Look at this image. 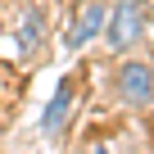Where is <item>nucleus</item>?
<instances>
[{
  "label": "nucleus",
  "mask_w": 154,
  "mask_h": 154,
  "mask_svg": "<svg viewBox=\"0 0 154 154\" xmlns=\"http://www.w3.org/2000/svg\"><path fill=\"white\" fill-rule=\"evenodd\" d=\"M14 41H18L23 54H32V50L41 45V9H36V5L23 9V23H18V36H14Z\"/></svg>",
  "instance_id": "39448f33"
},
{
  "label": "nucleus",
  "mask_w": 154,
  "mask_h": 154,
  "mask_svg": "<svg viewBox=\"0 0 154 154\" xmlns=\"http://www.w3.org/2000/svg\"><path fill=\"white\" fill-rule=\"evenodd\" d=\"M100 154H109V149H100Z\"/></svg>",
  "instance_id": "423d86ee"
},
{
  "label": "nucleus",
  "mask_w": 154,
  "mask_h": 154,
  "mask_svg": "<svg viewBox=\"0 0 154 154\" xmlns=\"http://www.w3.org/2000/svg\"><path fill=\"white\" fill-rule=\"evenodd\" d=\"M104 27V5H86V14L72 23V32H68V50H82L95 32Z\"/></svg>",
  "instance_id": "20e7f679"
},
{
  "label": "nucleus",
  "mask_w": 154,
  "mask_h": 154,
  "mask_svg": "<svg viewBox=\"0 0 154 154\" xmlns=\"http://www.w3.org/2000/svg\"><path fill=\"white\" fill-rule=\"evenodd\" d=\"M140 36H145V9H140V0H122V5L109 14V45L127 50Z\"/></svg>",
  "instance_id": "f257e3e1"
},
{
  "label": "nucleus",
  "mask_w": 154,
  "mask_h": 154,
  "mask_svg": "<svg viewBox=\"0 0 154 154\" xmlns=\"http://www.w3.org/2000/svg\"><path fill=\"white\" fill-rule=\"evenodd\" d=\"M68 109H72V82L63 77V82L54 86V100H50L45 113H41V131H59V127L68 122Z\"/></svg>",
  "instance_id": "7ed1b4c3"
},
{
  "label": "nucleus",
  "mask_w": 154,
  "mask_h": 154,
  "mask_svg": "<svg viewBox=\"0 0 154 154\" xmlns=\"http://www.w3.org/2000/svg\"><path fill=\"white\" fill-rule=\"evenodd\" d=\"M118 95L127 104H149L154 100V68L140 63V59L122 63V72H118Z\"/></svg>",
  "instance_id": "f03ea898"
}]
</instances>
